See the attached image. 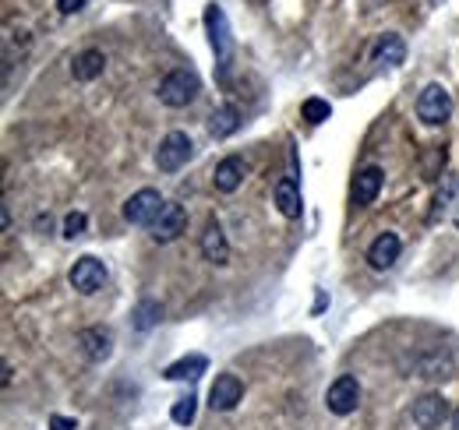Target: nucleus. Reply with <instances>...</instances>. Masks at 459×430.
Listing matches in <instances>:
<instances>
[{"mask_svg": "<svg viewBox=\"0 0 459 430\" xmlns=\"http://www.w3.org/2000/svg\"><path fill=\"white\" fill-rule=\"evenodd\" d=\"M205 29H209V43H212L216 67H220V85H227L230 60H233V32H230V22L220 4H209V7H205Z\"/></svg>", "mask_w": 459, "mask_h": 430, "instance_id": "nucleus-1", "label": "nucleus"}, {"mask_svg": "<svg viewBox=\"0 0 459 430\" xmlns=\"http://www.w3.org/2000/svg\"><path fill=\"white\" fill-rule=\"evenodd\" d=\"M202 92V78L191 71V67H173L170 74L160 82V103L170 109L191 107Z\"/></svg>", "mask_w": 459, "mask_h": 430, "instance_id": "nucleus-2", "label": "nucleus"}, {"mask_svg": "<svg viewBox=\"0 0 459 430\" xmlns=\"http://www.w3.org/2000/svg\"><path fill=\"white\" fill-rule=\"evenodd\" d=\"M163 209H167L163 194L152 191V187H142V191H134V194L124 202V219H127L131 226H152V222L163 215Z\"/></svg>", "mask_w": 459, "mask_h": 430, "instance_id": "nucleus-3", "label": "nucleus"}, {"mask_svg": "<svg viewBox=\"0 0 459 430\" xmlns=\"http://www.w3.org/2000/svg\"><path fill=\"white\" fill-rule=\"evenodd\" d=\"M417 116H420L424 124H431V127L446 124V120L453 116V96H449L442 85H428V89L417 96Z\"/></svg>", "mask_w": 459, "mask_h": 430, "instance_id": "nucleus-4", "label": "nucleus"}, {"mask_svg": "<svg viewBox=\"0 0 459 430\" xmlns=\"http://www.w3.org/2000/svg\"><path fill=\"white\" fill-rule=\"evenodd\" d=\"M325 406H329V413H336V417H350L357 406H360V384H357V377L353 374H340L333 384H329V391H325Z\"/></svg>", "mask_w": 459, "mask_h": 430, "instance_id": "nucleus-5", "label": "nucleus"}, {"mask_svg": "<svg viewBox=\"0 0 459 430\" xmlns=\"http://www.w3.org/2000/svg\"><path fill=\"white\" fill-rule=\"evenodd\" d=\"M191 152H195V145H191V138L184 134V131H170L163 142H160V152H156V166L163 169V173H177L184 162L191 159Z\"/></svg>", "mask_w": 459, "mask_h": 430, "instance_id": "nucleus-6", "label": "nucleus"}, {"mask_svg": "<svg viewBox=\"0 0 459 430\" xmlns=\"http://www.w3.org/2000/svg\"><path fill=\"white\" fill-rule=\"evenodd\" d=\"M67 282L78 289V293H96V289H103V282H107V265L100 262V258H92V254H85V258H78L74 265H71V275H67Z\"/></svg>", "mask_w": 459, "mask_h": 430, "instance_id": "nucleus-7", "label": "nucleus"}, {"mask_svg": "<svg viewBox=\"0 0 459 430\" xmlns=\"http://www.w3.org/2000/svg\"><path fill=\"white\" fill-rule=\"evenodd\" d=\"M410 417H413V424L420 430H435L449 420V402H446L438 391H428V395H420V399L413 402Z\"/></svg>", "mask_w": 459, "mask_h": 430, "instance_id": "nucleus-8", "label": "nucleus"}, {"mask_svg": "<svg viewBox=\"0 0 459 430\" xmlns=\"http://www.w3.org/2000/svg\"><path fill=\"white\" fill-rule=\"evenodd\" d=\"M240 399H244V384H240L237 374H220L212 381V388H209V406L216 413H230Z\"/></svg>", "mask_w": 459, "mask_h": 430, "instance_id": "nucleus-9", "label": "nucleus"}, {"mask_svg": "<svg viewBox=\"0 0 459 430\" xmlns=\"http://www.w3.org/2000/svg\"><path fill=\"white\" fill-rule=\"evenodd\" d=\"M400 251H403V244L396 233H378V236L371 240V247H368V265L378 271L393 269V265L400 262Z\"/></svg>", "mask_w": 459, "mask_h": 430, "instance_id": "nucleus-10", "label": "nucleus"}, {"mask_svg": "<svg viewBox=\"0 0 459 430\" xmlns=\"http://www.w3.org/2000/svg\"><path fill=\"white\" fill-rule=\"evenodd\" d=\"M184 229H187V212H184V205L167 202L163 215L152 222V240H156V244H170V240H177Z\"/></svg>", "mask_w": 459, "mask_h": 430, "instance_id": "nucleus-11", "label": "nucleus"}, {"mask_svg": "<svg viewBox=\"0 0 459 430\" xmlns=\"http://www.w3.org/2000/svg\"><path fill=\"white\" fill-rule=\"evenodd\" d=\"M202 254H205V262H212V265H227L230 262L227 233H223V226H220L216 219L205 222V233H202Z\"/></svg>", "mask_w": 459, "mask_h": 430, "instance_id": "nucleus-12", "label": "nucleus"}, {"mask_svg": "<svg viewBox=\"0 0 459 430\" xmlns=\"http://www.w3.org/2000/svg\"><path fill=\"white\" fill-rule=\"evenodd\" d=\"M382 184H385L382 166H364V169L357 173V180H353V202H357L360 209H364V205H371V202L378 198Z\"/></svg>", "mask_w": 459, "mask_h": 430, "instance_id": "nucleus-13", "label": "nucleus"}, {"mask_svg": "<svg viewBox=\"0 0 459 430\" xmlns=\"http://www.w3.org/2000/svg\"><path fill=\"white\" fill-rule=\"evenodd\" d=\"M244 173H247V162L240 159V156H227V159L216 166L212 184H216L220 194H233V191L244 184Z\"/></svg>", "mask_w": 459, "mask_h": 430, "instance_id": "nucleus-14", "label": "nucleus"}, {"mask_svg": "<svg viewBox=\"0 0 459 430\" xmlns=\"http://www.w3.org/2000/svg\"><path fill=\"white\" fill-rule=\"evenodd\" d=\"M78 342H82V349H85L89 360H107L110 349H114V331L110 328H85L78 335Z\"/></svg>", "mask_w": 459, "mask_h": 430, "instance_id": "nucleus-15", "label": "nucleus"}, {"mask_svg": "<svg viewBox=\"0 0 459 430\" xmlns=\"http://www.w3.org/2000/svg\"><path fill=\"white\" fill-rule=\"evenodd\" d=\"M103 67H107L103 50H82V54L71 60V74H74V82H96V78L103 74Z\"/></svg>", "mask_w": 459, "mask_h": 430, "instance_id": "nucleus-16", "label": "nucleus"}, {"mask_svg": "<svg viewBox=\"0 0 459 430\" xmlns=\"http://www.w3.org/2000/svg\"><path fill=\"white\" fill-rule=\"evenodd\" d=\"M371 56H375V64H382V67H400L403 56H406V43H403L396 32H385V36H378Z\"/></svg>", "mask_w": 459, "mask_h": 430, "instance_id": "nucleus-17", "label": "nucleus"}, {"mask_svg": "<svg viewBox=\"0 0 459 430\" xmlns=\"http://www.w3.org/2000/svg\"><path fill=\"white\" fill-rule=\"evenodd\" d=\"M209 371V360L202 357V353H191V357H180L177 364H170L163 377L167 381H198V377Z\"/></svg>", "mask_w": 459, "mask_h": 430, "instance_id": "nucleus-18", "label": "nucleus"}, {"mask_svg": "<svg viewBox=\"0 0 459 430\" xmlns=\"http://www.w3.org/2000/svg\"><path fill=\"white\" fill-rule=\"evenodd\" d=\"M163 322V304L160 300H138L131 311V328L134 331H152L156 324Z\"/></svg>", "mask_w": 459, "mask_h": 430, "instance_id": "nucleus-19", "label": "nucleus"}, {"mask_svg": "<svg viewBox=\"0 0 459 430\" xmlns=\"http://www.w3.org/2000/svg\"><path fill=\"white\" fill-rule=\"evenodd\" d=\"M276 205H280V212L287 215V219H297V215H300V184H297L293 176H283V180L276 184Z\"/></svg>", "mask_w": 459, "mask_h": 430, "instance_id": "nucleus-20", "label": "nucleus"}, {"mask_svg": "<svg viewBox=\"0 0 459 430\" xmlns=\"http://www.w3.org/2000/svg\"><path fill=\"white\" fill-rule=\"evenodd\" d=\"M237 127H240L237 107H216L209 113V134H212V138H230Z\"/></svg>", "mask_w": 459, "mask_h": 430, "instance_id": "nucleus-21", "label": "nucleus"}, {"mask_svg": "<svg viewBox=\"0 0 459 430\" xmlns=\"http://www.w3.org/2000/svg\"><path fill=\"white\" fill-rule=\"evenodd\" d=\"M195 413H198V399L195 395H184V399H177L170 409L173 424H180V427H191L195 424Z\"/></svg>", "mask_w": 459, "mask_h": 430, "instance_id": "nucleus-22", "label": "nucleus"}, {"mask_svg": "<svg viewBox=\"0 0 459 430\" xmlns=\"http://www.w3.org/2000/svg\"><path fill=\"white\" fill-rule=\"evenodd\" d=\"M300 113H304V120H307V124H325V120L333 116V107H329L325 99L311 96V99H304V107H300Z\"/></svg>", "mask_w": 459, "mask_h": 430, "instance_id": "nucleus-23", "label": "nucleus"}, {"mask_svg": "<svg viewBox=\"0 0 459 430\" xmlns=\"http://www.w3.org/2000/svg\"><path fill=\"white\" fill-rule=\"evenodd\" d=\"M456 191H459V176H456V173H446V187H442V191H438V198H435V205H438V209H435V215H431V219H438V212H442V209L453 202V194H456Z\"/></svg>", "mask_w": 459, "mask_h": 430, "instance_id": "nucleus-24", "label": "nucleus"}, {"mask_svg": "<svg viewBox=\"0 0 459 430\" xmlns=\"http://www.w3.org/2000/svg\"><path fill=\"white\" fill-rule=\"evenodd\" d=\"M85 226H89L85 212H67V215H64V236H67V240H78V236L85 233Z\"/></svg>", "mask_w": 459, "mask_h": 430, "instance_id": "nucleus-25", "label": "nucleus"}, {"mask_svg": "<svg viewBox=\"0 0 459 430\" xmlns=\"http://www.w3.org/2000/svg\"><path fill=\"white\" fill-rule=\"evenodd\" d=\"M85 4L89 0H57V11L60 14H78V11H85Z\"/></svg>", "mask_w": 459, "mask_h": 430, "instance_id": "nucleus-26", "label": "nucleus"}, {"mask_svg": "<svg viewBox=\"0 0 459 430\" xmlns=\"http://www.w3.org/2000/svg\"><path fill=\"white\" fill-rule=\"evenodd\" d=\"M50 430H78L71 417H50Z\"/></svg>", "mask_w": 459, "mask_h": 430, "instance_id": "nucleus-27", "label": "nucleus"}, {"mask_svg": "<svg viewBox=\"0 0 459 430\" xmlns=\"http://www.w3.org/2000/svg\"><path fill=\"white\" fill-rule=\"evenodd\" d=\"M11 374H14V371H11V364H4V377H0V381H4V388L11 384Z\"/></svg>", "mask_w": 459, "mask_h": 430, "instance_id": "nucleus-28", "label": "nucleus"}, {"mask_svg": "<svg viewBox=\"0 0 459 430\" xmlns=\"http://www.w3.org/2000/svg\"><path fill=\"white\" fill-rule=\"evenodd\" d=\"M453 430H459V409L453 413Z\"/></svg>", "mask_w": 459, "mask_h": 430, "instance_id": "nucleus-29", "label": "nucleus"}, {"mask_svg": "<svg viewBox=\"0 0 459 430\" xmlns=\"http://www.w3.org/2000/svg\"><path fill=\"white\" fill-rule=\"evenodd\" d=\"M456 222H459V215H456Z\"/></svg>", "mask_w": 459, "mask_h": 430, "instance_id": "nucleus-30", "label": "nucleus"}]
</instances>
